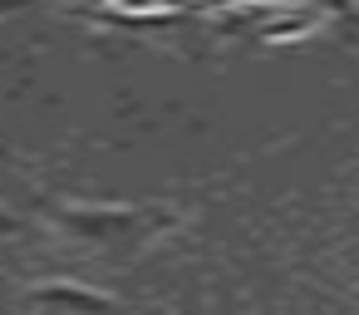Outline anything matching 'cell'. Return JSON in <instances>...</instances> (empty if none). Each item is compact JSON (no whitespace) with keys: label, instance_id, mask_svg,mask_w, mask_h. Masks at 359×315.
Here are the masks:
<instances>
[{"label":"cell","instance_id":"cell-1","mask_svg":"<svg viewBox=\"0 0 359 315\" xmlns=\"http://www.w3.org/2000/svg\"><path fill=\"white\" fill-rule=\"evenodd\" d=\"M35 300H40V305L84 310V315H104V310H109V300H104V295H94V290H84V286H40V290H35Z\"/></svg>","mask_w":359,"mask_h":315},{"label":"cell","instance_id":"cell-2","mask_svg":"<svg viewBox=\"0 0 359 315\" xmlns=\"http://www.w3.org/2000/svg\"><path fill=\"white\" fill-rule=\"evenodd\" d=\"M310 6H320V11H334V15H349V11H354V0H310Z\"/></svg>","mask_w":359,"mask_h":315}]
</instances>
